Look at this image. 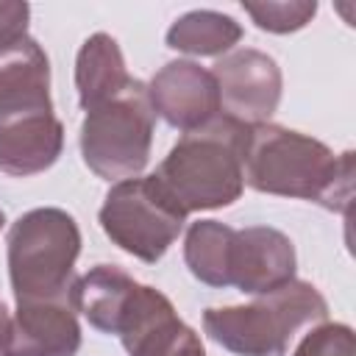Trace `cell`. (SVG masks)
I'll list each match as a JSON object with an SVG mask.
<instances>
[{
    "mask_svg": "<svg viewBox=\"0 0 356 356\" xmlns=\"http://www.w3.org/2000/svg\"><path fill=\"white\" fill-rule=\"evenodd\" d=\"M64 147V125L53 111L0 120V172L36 175L56 164Z\"/></svg>",
    "mask_w": 356,
    "mask_h": 356,
    "instance_id": "7c38bea8",
    "label": "cell"
},
{
    "mask_svg": "<svg viewBox=\"0 0 356 356\" xmlns=\"http://www.w3.org/2000/svg\"><path fill=\"white\" fill-rule=\"evenodd\" d=\"M292 356H356V339L348 325L323 323L300 339Z\"/></svg>",
    "mask_w": 356,
    "mask_h": 356,
    "instance_id": "ac0fdd59",
    "label": "cell"
},
{
    "mask_svg": "<svg viewBox=\"0 0 356 356\" xmlns=\"http://www.w3.org/2000/svg\"><path fill=\"white\" fill-rule=\"evenodd\" d=\"M33 111H53L50 61L36 39L25 33L0 42V120Z\"/></svg>",
    "mask_w": 356,
    "mask_h": 356,
    "instance_id": "30bf717a",
    "label": "cell"
},
{
    "mask_svg": "<svg viewBox=\"0 0 356 356\" xmlns=\"http://www.w3.org/2000/svg\"><path fill=\"white\" fill-rule=\"evenodd\" d=\"M3 222H6V217H3V211H0V228H3Z\"/></svg>",
    "mask_w": 356,
    "mask_h": 356,
    "instance_id": "7402d4cb",
    "label": "cell"
},
{
    "mask_svg": "<svg viewBox=\"0 0 356 356\" xmlns=\"http://www.w3.org/2000/svg\"><path fill=\"white\" fill-rule=\"evenodd\" d=\"M242 8L253 17V22L261 31L270 33H289L312 22L317 14V3L309 0H292V3H242Z\"/></svg>",
    "mask_w": 356,
    "mask_h": 356,
    "instance_id": "e0dca14e",
    "label": "cell"
},
{
    "mask_svg": "<svg viewBox=\"0 0 356 356\" xmlns=\"http://www.w3.org/2000/svg\"><path fill=\"white\" fill-rule=\"evenodd\" d=\"M164 356H206V350H203L200 337L186 325V331L178 337V342H175Z\"/></svg>",
    "mask_w": 356,
    "mask_h": 356,
    "instance_id": "ffe728a7",
    "label": "cell"
},
{
    "mask_svg": "<svg viewBox=\"0 0 356 356\" xmlns=\"http://www.w3.org/2000/svg\"><path fill=\"white\" fill-rule=\"evenodd\" d=\"M128 81L131 75L125 72V61L117 39H111L108 33H92L81 44L75 61V86L81 106L89 111L106 103L108 97L122 92Z\"/></svg>",
    "mask_w": 356,
    "mask_h": 356,
    "instance_id": "4fadbf2b",
    "label": "cell"
},
{
    "mask_svg": "<svg viewBox=\"0 0 356 356\" xmlns=\"http://www.w3.org/2000/svg\"><path fill=\"white\" fill-rule=\"evenodd\" d=\"M8 339H11V317L8 309L0 303V356L8 353Z\"/></svg>",
    "mask_w": 356,
    "mask_h": 356,
    "instance_id": "44dd1931",
    "label": "cell"
},
{
    "mask_svg": "<svg viewBox=\"0 0 356 356\" xmlns=\"http://www.w3.org/2000/svg\"><path fill=\"white\" fill-rule=\"evenodd\" d=\"M234 228L217 220L192 222L184 239V261L189 273L209 286H231L228 284V253H231Z\"/></svg>",
    "mask_w": 356,
    "mask_h": 356,
    "instance_id": "2e32d148",
    "label": "cell"
},
{
    "mask_svg": "<svg viewBox=\"0 0 356 356\" xmlns=\"http://www.w3.org/2000/svg\"><path fill=\"white\" fill-rule=\"evenodd\" d=\"M242 178L256 192L314 200L345 214L353 197V153L334 156L320 139L261 122L250 128Z\"/></svg>",
    "mask_w": 356,
    "mask_h": 356,
    "instance_id": "6da1fadb",
    "label": "cell"
},
{
    "mask_svg": "<svg viewBox=\"0 0 356 356\" xmlns=\"http://www.w3.org/2000/svg\"><path fill=\"white\" fill-rule=\"evenodd\" d=\"M31 8L25 3H0V42H11L17 36H25Z\"/></svg>",
    "mask_w": 356,
    "mask_h": 356,
    "instance_id": "d6986e66",
    "label": "cell"
},
{
    "mask_svg": "<svg viewBox=\"0 0 356 356\" xmlns=\"http://www.w3.org/2000/svg\"><path fill=\"white\" fill-rule=\"evenodd\" d=\"M78 253L81 231L64 209L25 211L8 231V278L17 303L64 300L75 306Z\"/></svg>",
    "mask_w": 356,
    "mask_h": 356,
    "instance_id": "277c9868",
    "label": "cell"
},
{
    "mask_svg": "<svg viewBox=\"0 0 356 356\" xmlns=\"http://www.w3.org/2000/svg\"><path fill=\"white\" fill-rule=\"evenodd\" d=\"M295 278V245L286 234L250 225L234 231L228 253V284L248 295H267Z\"/></svg>",
    "mask_w": 356,
    "mask_h": 356,
    "instance_id": "ba28073f",
    "label": "cell"
},
{
    "mask_svg": "<svg viewBox=\"0 0 356 356\" xmlns=\"http://www.w3.org/2000/svg\"><path fill=\"white\" fill-rule=\"evenodd\" d=\"M325 298L309 281H289L248 306L203 312V331L236 356H286L300 328L323 323Z\"/></svg>",
    "mask_w": 356,
    "mask_h": 356,
    "instance_id": "3957f363",
    "label": "cell"
},
{
    "mask_svg": "<svg viewBox=\"0 0 356 356\" xmlns=\"http://www.w3.org/2000/svg\"><path fill=\"white\" fill-rule=\"evenodd\" d=\"M184 220L186 211L170 197L156 175L117 181L100 206V225L106 236L147 264L167 253L178 239Z\"/></svg>",
    "mask_w": 356,
    "mask_h": 356,
    "instance_id": "8992f818",
    "label": "cell"
},
{
    "mask_svg": "<svg viewBox=\"0 0 356 356\" xmlns=\"http://www.w3.org/2000/svg\"><path fill=\"white\" fill-rule=\"evenodd\" d=\"M153 111L161 114L172 128L184 134L200 128L220 114L217 81L209 70L195 61H170L164 64L147 86Z\"/></svg>",
    "mask_w": 356,
    "mask_h": 356,
    "instance_id": "9c48e42d",
    "label": "cell"
},
{
    "mask_svg": "<svg viewBox=\"0 0 356 356\" xmlns=\"http://www.w3.org/2000/svg\"><path fill=\"white\" fill-rule=\"evenodd\" d=\"M136 281L117 264H97L75 281V312H81L89 325L103 334H114L125 312L128 298L134 295Z\"/></svg>",
    "mask_w": 356,
    "mask_h": 356,
    "instance_id": "5bb4252c",
    "label": "cell"
},
{
    "mask_svg": "<svg viewBox=\"0 0 356 356\" xmlns=\"http://www.w3.org/2000/svg\"><path fill=\"white\" fill-rule=\"evenodd\" d=\"M211 75L225 114L250 128L267 122L281 103V70L261 50H234L214 64Z\"/></svg>",
    "mask_w": 356,
    "mask_h": 356,
    "instance_id": "52a82bcc",
    "label": "cell"
},
{
    "mask_svg": "<svg viewBox=\"0 0 356 356\" xmlns=\"http://www.w3.org/2000/svg\"><path fill=\"white\" fill-rule=\"evenodd\" d=\"M248 139L250 125L217 114L200 128L186 131L153 175L186 214L231 206L245 186Z\"/></svg>",
    "mask_w": 356,
    "mask_h": 356,
    "instance_id": "7a4b0ae2",
    "label": "cell"
},
{
    "mask_svg": "<svg viewBox=\"0 0 356 356\" xmlns=\"http://www.w3.org/2000/svg\"><path fill=\"white\" fill-rule=\"evenodd\" d=\"M156 111L147 86L136 78L106 103L86 111L81 125V153L86 167L106 181L136 178L153 145Z\"/></svg>",
    "mask_w": 356,
    "mask_h": 356,
    "instance_id": "5b68a950",
    "label": "cell"
},
{
    "mask_svg": "<svg viewBox=\"0 0 356 356\" xmlns=\"http://www.w3.org/2000/svg\"><path fill=\"white\" fill-rule=\"evenodd\" d=\"M81 325L75 306L64 300H22L11 320L6 356H75Z\"/></svg>",
    "mask_w": 356,
    "mask_h": 356,
    "instance_id": "8fae6325",
    "label": "cell"
},
{
    "mask_svg": "<svg viewBox=\"0 0 356 356\" xmlns=\"http://www.w3.org/2000/svg\"><path fill=\"white\" fill-rule=\"evenodd\" d=\"M239 39V22L220 11H189L178 17L167 31V44L189 56H222Z\"/></svg>",
    "mask_w": 356,
    "mask_h": 356,
    "instance_id": "9a60e30c",
    "label": "cell"
}]
</instances>
